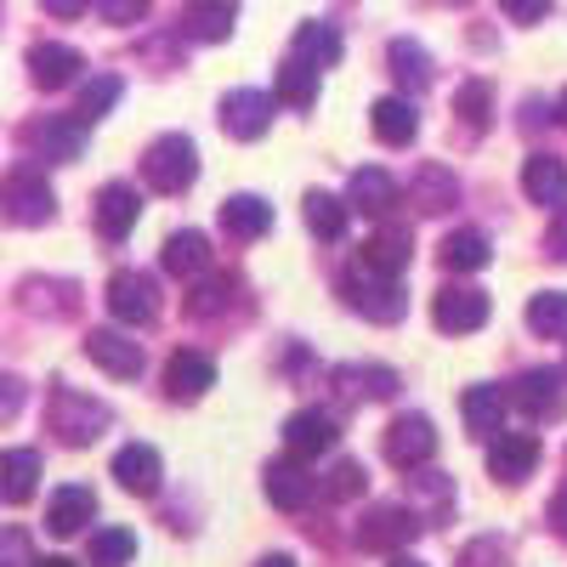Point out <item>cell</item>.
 Listing matches in <instances>:
<instances>
[{"instance_id": "12", "label": "cell", "mask_w": 567, "mask_h": 567, "mask_svg": "<svg viewBox=\"0 0 567 567\" xmlns=\"http://www.w3.org/2000/svg\"><path fill=\"white\" fill-rule=\"evenodd\" d=\"M23 142L45 165H74L85 154V125L80 120H34V125H23Z\"/></svg>"}, {"instance_id": "54", "label": "cell", "mask_w": 567, "mask_h": 567, "mask_svg": "<svg viewBox=\"0 0 567 567\" xmlns=\"http://www.w3.org/2000/svg\"><path fill=\"white\" fill-rule=\"evenodd\" d=\"M392 567H425V561H414V556H392Z\"/></svg>"}, {"instance_id": "43", "label": "cell", "mask_w": 567, "mask_h": 567, "mask_svg": "<svg viewBox=\"0 0 567 567\" xmlns=\"http://www.w3.org/2000/svg\"><path fill=\"white\" fill-rule=\"evenodd\" d=\"M454 567H511V545L499 534H477V539H465Z\"/></svg>"}, {"instance_id": "6", "label": "cell", "mask_w": 567, "mask_h": 567, "mask_svg": "<svg viewBox=\"0 0 567 567\" xmlns=\"http://www.w3.org/2000/svg\"><path fill=\"white\" fill-rule=\"evenodd\" d=\"M381 454L398 465V471H420L425 460L437 454V425L425 420V414H398L386 425V437H381Z\"/></svg>"}, {"instance_id": "24", "label": "cell", "mask_w": 567, "mask_h": 567, "mask_svg": "<svg viewBox=\"0 0 567 567\" xmlns=\"http://www.w3.org/2000/svg\"><path fill=\"white\" fill-rule=\"evenodd\" d=\"M414 210L420 216H443V210H454L460 205V176L449 171V165H437V159H425L420 171H414Z\"/></svg>"}, {"instance_id": "17", "label": "cell", "mask_w": 567, "mask_h": 567, "mask_svg": "<svg viewBox=\"0 0 567 567\" xmlns=\"http://www.w3.org/2000/svg\"><path fill=\"white\" fill-rule=\"evenodd\" d=\"M409 256H414V239H409V227H398V221H381L363 239V250H358V261L369 272H381V278H398L409 267Z\"/></svg>"}, {"instance_id": "29", "label": "cell", "mask_w": 567, "mask_h": 567, "mask_svg": "<svg viewBox=\"0 0 567 567\" xmlns=\"http://www.w3.org/2000/svg\"><path fill=\"white\" fill-rule=\"evenodd\" d=\"M221 227L233 233V239H267L272 233V205L261 199V194H233L227 205H221Z\"/></svg>"}, {"instance_id": "33", "label": "cell", "mask_w": 567, "mask_h": 567, "mask_svg": "<svg viewBox=\"0 0 567 567\" xmlns=\"http://www.w3.org/2000/svg\"><path fill=\"white\" fill-rule=\"evenodd\" d=\"M301 216H307V227H312V239H323V245H336L341 233H347V199L341 194H323V187H312V194L301 199Z\"/></svg>"}, {"instance_id": "40", "label": "cell", "mask_w": 567, "mask_h": 567, "mask_svg": "<svg viewBox=\"0 0 567 567\" xmlns=\"http://www.w3.org/2000/svg\"><path fill=\"white\" fill-rule=\"evenodd\" d=\"M528 329H534V336H545V341L567 336V290H539L528 301Z\"/></svg>"}, {"instance_id": "37", "label": "cell", "mask_w": 567, "mask_h": 567, "mask_svg": "<svg viewBox=\"0 0 567 567\" xmlns=\"http://www.w3.org/2000/svg\"><path fill=\"white\" fill-rule=\"evenodd\" d=\"M454 114L471 125V131H488L494 125V85L483 74H471L460 91H454Z\"/></svg>"}, {"instance_id": "48", "label": "cell", "mask_w": 567, "mask_h": 567, "mask_svg": "<svg viewBox=\"0 0 567 567\" xmlns=\"http://www.w3.org/2000/svg\"><path fill=\"white\" fill-rule=\"evenodd\" d=\"M109 23H136V18H148V7H142V0H103L97 7Z\"/></svg>"}, {"instance_id": "42", "label": "cell", "mask_w": 567, "mask_h": 567, "mask_svg": "<svg viewBox=\"0 0 567 567\" xmlns=\"http://www.w3.org/2000/svg\"><path fill=\"white\" fill-rule=\"evenodd\" d=\"M85 550H91V567H131L136 534H131V528H97Z\"/></svg>"}, {"instance_id": "32", "label": "cell", "mask_w": 567, "mask_h": 567, "mask_svg": "<svg viewBox=\"0 0 567 567\" xmlns=\"http://www.w3.org/2000/svg\"><path fill=\"white\" fill-rule=\"evenodd\" d=\"M488 233H477V227H454L449 239L437 245V261L449 267V272H483L488 267Z\"/></svg>"}, {"instance_id": "2", "label": "cell", "mask_w": 567, "mask_h": 567, "mask_svg": "<svg viewBox=\"0 0 567 567\" xmlns=\"http://www.w3.org/2000/svg\"><path fill=\"white\" fill-rule=\"evenodd\" d=\"M341 301H347L358 318H369V323H398V318L409 312V290H403V284L369 272L363 261H352V267L341 272Z\"/></svg>"}, {"instance_id": "30", "label": "cell", "mask_w": 567, "mask_h": 567, "mask_svg": "<svg viewBox=\"0 0 567 567\" xmlns=\"http://www.w3.org/2000/svg\"><path fill=\"white\" fill-rule=\"evenodd\" d=\"M165 272H176L187 284H194L199 272H210V239H205L199 227H182V233H171V239H165Z\"/></svg>"}, {"instance_id": "36", "label": "cell", "mask_w": 567, "mask_h": 567, "mask_svg": "<svg viewBox=\"0 0 567 567\" xmlns=\"http://www.w3.org/2000/svg\"><path fill=\"white\" fill-rule=\"evenodd\" d=\"M233 23H239V7H221V0H199V7H187L182 12V34H194V40H227Z\"/></svg>"}, {"instance_id": "50", "label": "cell", "mask_w": 567, "mask_h": 567, "mask_svg": "<svg viewBox=\"0 0 567 567\" xmlns=\"http://www.w3.org/2000/svg\"><path fill=\"white\" fill-rule=\"evenodd\" d=\"M545 516H550V528H556V534L567 539V483H561V488L550 494V505H545Z\"/></svg>"}, {"instance_id": "38", "label": "cell", "mask_w": 567, "mask_h": 567, "mask_svg": "<svg viewBox=\"0 0 567 567\" xmlns=\"http://www.w3.org/2000/svg\"><path fill=\"white\" fill-rule=\"evenodd\" d=\"M120 91H125L120 74H91V80L80 85V109H74V120H80V125H97V120L120 103Z\"/></svg>"}, {"instance_id": "55", "label": "cell", "mask_w": 567, "mask_h": 567, "mask_svg": "<svg viewBox=\"0 0 567 567\" xmlns=\"http://www.w3.org/2000/svg\"><path fill=\"white\" fill-rule=\"evenodd\" d=\"M556 114H561V125H567V91H561V103H556Z\"/></svg>"}, {"instance_id": "14", "label": "cell", "mask_w": 567, "mask_h": 567, "mask_svg": "<svg viewBox=\"0 0 567 567\" xmlns=\"http://www.w3.org/2000/svg\"><path fill=\"white\" fill-rule=\"evenodd\" d=\"M539 465V437L534 432H505L488 443V477L494 483H528Z\"/></svg>"}, {"instance_id": "11", "label": "cell", "mask_w": 567, "mask_h": 567, "mask_svg": "<svg viewBox=\"0 0 567 567\" xmlns=\"http://www.w3.org/2000/svg\"><path fill=\"white\" fill-rule=\"evenodd\" d=\"M336 437H341V425H336L329 409H296L290 420H284V449H290V460H301V465L329 454Z\"/></svg>"}, {"instance_id": "51", "label": "cell", "mask_w": 567, "mask_h": 567, "mask_svg": "<svg viewBox=\"0 0 567 567\" xmlns=\"http://www.w3.org/2000/svg\"><path fill=\"white\" fill-rule=\"evenodd\" d=\"M45 12H52V18H80L85 7H74V0H52V7H45Z\"/></svg>"}, {"instance_id": "8", "label": "cell", "mask_w": 567, "mask_h": 567, "mask_svg": "<svg viewBox=\"0 0 567 567\" xmlns=\"http://www.w3.org/2000/svg\"><path fill=\"white\" fill-rule=\"evenodd\" d=\"M272 114H278V97H267V91H250V85H239V91H227V97H221V131H227L233 142L267 136V131H272Z\"/></svg>"}, {"instance_id": "21", "label": "cell", "mask_w": 567, "mask_h": 567, "mask_svg": "<svg viewBox=\"0 0 567 567\" xmlns=\"http://www.w3.org/2000/svg\"><path fill=\"white\" fill-rule=\"evenodd\" d=\"M114 477H120V488H125V494L148 499V494H159L165 460H159V449H148V443H125V449L114 454Z\"/></svg>"}, {"instance_id": "20", "label": "cell", "mask_w": 567, "mask_h": 567, "mask_svg": "<svg viewBox=\"0 0 567 567\" xmlns=\"http://www.w3.org/2000/svg\"><path fill=\"white\" fill-rule=\"evenodd\" d=\"M329 386H341L347 403H363V398H398V392H403L398 369H386V363H341L336 374H329Z\"/></svg>"}, {"instance_id": "3", "label": "cell", "mask_w": 567, "mask_h": 567, "mask_svg": "<svg viewBox=\"0 0 567 567\" xmlns=\"http://www.w3.org/2000/svg\"><path fill=\"white\" fill-rule=\"evenodd\" d=\"M0 216L12 227H45L58 216V194L52 182H45L40 165H12L7 182H0Z\"/></svg>"}, {"instance_id": "28", "label": "cell", "mask_w": 567, "mask_h": 567, "mask_svg": "<svg viewBox=\"0 0 567 567\" xmlns=\"http://www.w3.org/2000/svg\"><path fill=\"white\" fill-rule=\"evenodd\" d=\"M34 488H40V454L34 449L0 454V505H29Z\"/></svg>"}, {"instance_id": "22", "label": "cell", "mask_w": 567, "mask_h": 567, "mask_svg": "<svg viewBox=\"0 0 567 567\" xmlns=\"http://www.w3.org/2000/svg\"><path fill=\"white\" fill-rule=\"evenodd\" d=\"M85 523H97V494H91L85 483L58 488L52 505H45V528H52L58 539H74V534H85Z\"/></svg>"}, {"instance_id": "15", "label": "cell", "mask_w": 567, "mask_h": 567, "mask_svg": "<svg viewBox=\"0 0 567 567\" xmlns=\"http://www.w3.org/2000/svg\"><path fill=\"white\" fill-rule=\"evenodd\" d=\"M216 386V363L194 347H182L171 363H165V398L171 403H199L205 392Z\"/></svg>"}, {"instance_id": "39", "label": "cell", "mask_w": 567, "mask_h": 567, "mask_svg": "<svg viewBox=\"0 0 567 567\" xmlns=\"http://www.w3.org/2000/svg\"><path fill=\"white\" fill-rule=\"evenodd\" d=\"M233 296H239V278H205L187 290V318H221L233 307Z\"/></svg>"}, {"instance_id": "35", "label": "cell", "mask_w": 567, "mask_h": 567, "mask_svg": "<svg viewBox=\"0 0 567 567\" xmlns=\"http://www.w3.org/2000/svg\"><path fill=\"white\" fill-rule=\"evenodd\" d=\"M278 103L296 109V114H307V109L318 103V69L301 63V58H284V63H278Z\"/></svg>"}, {"instance_id": "45", "label": "cell", "mask_w": 567, "mask_h": 567, "mask_svg": "<svg viewBox=\"0 0 567 567\" xmlns=\"http://www.w3.org/2000/svg\"><path fill=\"white\" fill-rule=\"evenodd\" d=\"M0 567H34V550H29L23 528H0Z\"/></svg>"}, {"instance_id": "41", "label": "cell", "mask_w": 567, "mask_h": 567, "mask_svg": "<svg viewBox=\"0 0 567 567\" xmlns=\"http://www.w3.org/2000/svg\"><path fill=\"white\" fill-rule=\"evenodd\" d=\"M409 488H414V499H420V523H425V516H432V523H443V516H449V499H454V488H449L443 471H414Z\"/></svg>"}, {"instance_id": "7", "label": "cell", "mask_w": 567, "mask_h": 567, "mask_svg": "<svg viewBox=\"0 0 567 567\" xmlns=\"http://www.w3.org/2000/svg\"><path fill=\"white\" fill-rule=\"evenodd\" d=\"M432 323L443 329V336H471V329L488 323V296L477 290V284H443V290L432 296Z\"/></svg>"}, {"instance_id": "27", "label": "cell", "mask_w": 567, "mask_h": 567, "mask_svg": "<svg viewBox=\"0 0 567 567\" xmlns=\"http://www.w3.org/2000/svg\"><path fill=\"white\" fill-rule=\"evenodd\" d=\"M523 194H528L534 205L561 210V205H567V165H561L556 154H528V159H523Z\"/></svg>"}, {"instance_id": "52", "label": "cell", "mask_w": 567, "mask_h": 567, "mask_svg": "<svg viewBox=\"0 0 567 567\" xmlns=\"http://www.w3.org/2000/svg\"><path fill=\"white\" fill-rule=\"evenodd\" d=\"M256 567H296V556H284V550H272V556H261Z\"/></svg>"}, {"instance_id": "5", "label": "cell", "mask_w": 567, "mask_h": 567, "mask_svg": "<svg viewBox=\"0 0 567 567\" xmlns=\"http://www.w3.org/2000/svg\"><path fill=\"white\" fill-rule=\"evenodd\" d=\"M420 528H425L420 511H409V505H369L358 516L352 539H358V550H392V556H403L420 539Z\"/></svg>"}, {"instance_id": "23", "label": "cell", "mask_w": 567, "mask_h": 567, "mask_svg": "<svg viewBox=\"0 0 567 567\" xmlns=\"http://www.w3.org/2000/svg\"><path fill=\"white\" fill-rule=\"evenodd\" d=\"M136 216H142V194L131 182H109L103 194H97V233L109 245H120V239H131V227H136Z\"/></svg>"}, {"instance_id": "4", "label": "cell", "mask_w": 567, "mask_h": 567, "mask_svg": "<svg viewBox=\"0 0 567 567\" xmlns=\"http://www.w3.org/2000/svg\"><path fill=\"white\" fill-rule=\"evenodd\" d=\"M142 176H148L154 194H187V187H194V176H199L194 136L165 131L159 142H148V154H142Z\"/></svg>"}, {"instance_id": "9", "label": "cell", "mask_w": 567, "mask_h": 567, "mask_svg": "<svg viewBox=\"0 0 567 567\" xmlns=\"http://www.w3.org/2000/svg\"><path fill=\"white\" fill-rule=\"evenodd\" d=\"M109 312L120 323H154L159 318V284L148 272H136V267H120L109 278Z\"/></svg>"}, {"instance_id": "47", "label": "cell", "mask_w": 567, "mask_h": 567, "mask_svg": "<svg viewBox=\"0 0 567 567\" xmlns=\"http://www.w3.org/2000/svg\"><path fill=\"white\" fill-rule=\"evenodd\" d=\"M23 409V381H18V374H7V369H0V420H12Z\"/></svg>"}, {"instance_id": "16", "label": "cell", "mask_w": 567, "mask_h": 567, "mask_svg": "<svg viewBox=\"0 0 567 567\" xmlns=\"http://www.w3.org/2000/svg\"><path fill=\"white\" fill-rule=\"evenodd\" d=\"M261 488H267V499H272L278 511H307V505H312V494H318L312 471H307L301 460H267Z\"/></svg>"}, {"instance_id": "19", "label": "cell", "mask_w": 567, "mask_h": 567, "mask_svg": "<svg viewBox=\"0 0 567 567\" xmlns=\"http://www.w3.org/2000/svg\"><path fill=\"white\" fill-rule=\"evenodd\" d=\"M80 69H85V58L74 52V45H58V40L29 45V80H34L40 91H63V85H74Z\"/></svg>"}, {"instance_id": "26", "label": "cell", "mask_w": 567, "mask_h": 567, "mask_svg": "<svg viewBox=\"0 0 567 567\" xmlns=\"http://www.w3.org/2000/svg\"><path fill=\"white\" fill-rule=\"evenodd\" d=\"M505 409H511V398H505V386H465V398H460V420H465V432L471 437H494L499 425H505Z\"/></svg>"}, {"instance_id": "44", "label": "cell", "mask_w": 567, "mask_h": 567, "mask_svg": "<svg viewBox=\"0 0 567 567\" xmlns=\"http://www.w3.org/2000/svg\"><path fill=\"white\" fill-rule=\"evenodd\" d=\"M363 488H369V477H363L358 460H341V465L323 477V494H329V499H358Z\"/></svg>"}, {"instance_id": "49", "label": "cell", "mask_w": 567, "mask_h": 567, "mask_svg": "<svg viewBox=\"0 0 567 567\" xmlns=\"http://www.w3.org/2000/svg\"><path fill=\"white\" fill-rule=\"evenodd\" d=\"M545 245H550V256H561L567 261V205L550 216V233H545Z\"/></svg>"}, {"instance_id": "34", "label": "cell", "mask_w": 567, "mask_h": 567, "mask_svg": "<svg viewBox=\"0 0 567 567\" xmlns=\"http://www.w3.org/2000/svg\"><path fill=\"white\" fill-rule=\"evenodd\" d=\"M386 63H392V80L403 91H425V85H432V52H425L420 40H409V34L386 45Z\"/></svg>"}, {"instance_id": "25", "label": "cell", "mask_w": 567, "mask_h": 567, "mask_svg": "<svg viewBox=\"0 0 567 567\" xmlns=\"http://www.w3.org/2000/svg\"><path fill=\"white\" fill-rule=\"evenodd\" d=\"M290 58H301V63H312V69L323 74V69H336V63L347 58V40H341V29H336V23H323V18H307V23L296 29V45H290Z\"/></svg>"}, {"instance_id": "46", "label": "cell", "mask_w": 567, "mask_h": 567, "mask_svg": "<svg viewBox=\"0 0 567 567\" xmlns=\"http://www.w3.org/2000/svg\"><path fill=\"white\" fill-rule=\"evenodd\" d=\"M505 18H511V23H523V29H534V23L550 18V7H545V0H505Z\"/></svg>"}, {"instance_id": "13", "label": "cell", "mask_w": 567, "mask_h": 567, "mask_svg": "<svg viewBox=\"0 0 567 567\" xmlns=\"http://www.w3.org/2000/svg\"><path fill=\"white\" fill-rule=\"evenodd\" d=\"M85 358L97 363L114 381H136L142 374V341H131L125 329H91L85 336Z\"/></svg>"}, {"instance_id": "10", "label": "cell", "mask_w": 567, "mask_h": 567, "mask_svg": "<svg viewBox=\"0 0 567 567\" xmlns=\"http://www.w3.org/2000/svg\"><path fill=\"white\" fill-rule=\"evenodd\" d=\"M505 398H511V409H523L528 420H556V414H567V392H561V374H556V369H523Z\"/></svg>"}, {"instance_id": "31", "label": "cell", "mask_w": 567, "mask_h": 567, "mask_svg": "<svg viewBox=\"0 0 567 567\" xmlns=\"http://www.w3.org/2000/svg\"><path fill=\"white\" fill-rule=\"evenodd\" d=\"M369 125H374V136H381L386 148H409V142L420 136V114H414L403 97H374Z\"/></svg>"}, {"instance_id": "18", "label": "cell", "mask_w": 567, "mask_h": 567, "mask_svg": "<svg viewBox=\"0 0 567 567\" xmlns=\"http://www.w3.org/2000/svg\"><path fill=\"white\" fill-rule=\"evenodd\" d=\"M392 205H398L392 171H374V165L352 171V182H347V210H358V216H369V221H386Z\"/></svg>"}, {"instance_id": "1", "label": "cell", "mask_w": 567, "mask_h": 567, "mask_svg": "<svg viewBox=\"0 0 567 567\" xmlns=\"http://www.w3.org/2000/svg\"><path fill=\"white\" fill-rule=\"evenodd\" d=\"M45 425H52V437H58L63 449H85V443H97L109 425H114V409H109L103 398L80 392V386H52Z\"/></svg>"}, {"instance_id": "53", "label": "cell", "mask_w": 567, "mask_h": 567, "mask_svg": "<svg viewBox=\"0 0 567 567\" xmlns=\"http://www.w3.org/2000/svg\"><path fill=\"white\" fill-rule=\"evenodd\" d=\"M34 567H74L69 556H45V561H34Z\"/></svg>"}]
</instances>
